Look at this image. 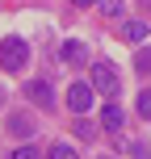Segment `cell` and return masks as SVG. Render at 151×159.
Segmentation results:
<instances>
[{
  "label": "cell",
  "mask_w": 151,
  "mask_h": 159,
  "mask_svg": "<svg viewBox=\"0 0 151 159\" xmlns=\"http://www.w3.org/2000/svg\"><path fill=\"white\" fill-rule=\"evenodd\" d=\"M88 88L113 101V96H118V88H122V80H118V71H113L109 63H92V75H88Z\"/></svg>",
  "instance_id": "1"
},
{
  "label": "cell",
  "mask_w": 151,
  "mask_h": 159,
  "mask_svg": "<svg viewBox=\"0 0 151 159\" xmlns=\"http://www.w3.org/2000/svg\"><path fill=\"white\" fill-rule=\"evenodd\" d=\"M25 59H30V46H25L21 38H4L0 42V67H4V71H21Z\"/></svg>",
  "instance_id": "2"
},
{
  "label": "cell",
  "mask_w": 151,
  "mask_h": 159,
  "mask_svg": "<svg viewBox=\"0 0 151 159\" xmlns=\"http://www.w3.org/2000/svg\"><path fill=\"white\" fill-rule=\"evenodd\" d=\"M67 109H72L76 117L92 109V88H88L84 80H72V88H67Z\"/></svg>",
  "instance_id": "3"
},
{
  "label": "cell",
  "mask_w": 151,
  "mask_h": 159,
  "mask_svg": "<svg viewBox=\"0 0 151 159\" xmlns=\"http://www.w3.org/2000/svg\"><path fill=\"white\" fill-rule=\"evenodd\" d=\"M101 126H105V130H109V134H118V130H122V126H126V113H122V109H118V105H113V101H109V105H105V109H101Z\"/></svg>",
  "instance_id": "4"
},
{
  "label": "cell",
  "mask_w": 151,
  "mask_h": 159,
  "mask_svg": "<svg viewBox=\"0 0 151 159\" xmlns=\"http://www.w3.org/2000/svg\"><path fill=\"white\" fill-rule=\"evenodd\" d=\"M63 63H72V67H80V63H88V50H84V42H63Z\"/></svg>",
  "instance_id": "5"
},
{
  "label": "cell",
  "mask_w": 151,
  "mask_h": 159,
  "mask_svg": "<svg viewBox=\"0 0 151 159\" xmlns=\"http://www.w3.org/2000/svg\"><path fill=\"white\" fill-rule=\"evenodd\" d=\"M147 21H126V25H122V38H126V42H147Z\"/></svg>",
  "instance_id": "6"
},
{
  "label": "cell",
  "mask_w": 151,
  "mask_h": 159,
  "mask_svg": "<svg viewBox=\"0 0 151 159\" xmlns=\"http://www.w3.org/2000/svg\"><path fill=\"white\" fill-rule=\"evenodd\" d=\"M30 101H38L42 109H46V105L55 101V92H50V84H46V80H42V84H38V80H34V84H30Z\"/></svg>",
  "instance_id": "7"
},
{
  "label": "cell",
  "mask_w": 151,
  "mask_h": 159,
  "mask_svg": "<svg viewBox=\"0 0 151 159\" xmlns=\"http://www.w3.org/2000/svg\"><path fill=\"white\" fill-rule=\"evenodd\" d=\"M8 130H13V134H34V117H25V113H17V117H8Z\"/></svg>",
  "instance_id": "8"
},
{
  "label": "cell",
  "mask_w": 151,
  "mask_h": 159,
  "mask_svg": "<svg viewBox=\"0 0 151 159\" xmlns=\"http://www.w3.org/2000/svg\"><path fill=\"white\" fill-rule=\"evenodd\" d=\"M134 71H139V75H147V71H151V50H147V46L134 55Z\"/></svg>",
  "instance_id": "9"
},
{
  "label": "cell",
  "mask_w": 151,
  "mask_h": 159,
  "mask_svg": "<svg viewBox=\"0 0 151 159\" xmlns=\"http://www.w3.org/2000/svg\"><path fill=\"white\" fill-rule=\"evenodd\" d=\"M50 159H80V155H76V147H67V143H55V147H50Z\"/></svg>",
  "instance_id": "10"
},
{
  "label": "cell",
  "mask_w": 151,
  "mask_h": 159,
  "mask_svg": "<svg viewBox=\"0 0 151 159\" xmlns=\"http://www.w3.org/2000/svg\"><path fill=\"white\" fill-rule=\"evenodd\" d=\"M8 159H42L38 147H17V151H8Z\"/></svg>",
  "instance_id": "11"
},
{
  "label": "cell",
  "mask_w": 151,
  "mask_h": 159,
  "mask_svg": "<svg viewBox=\"0 0 151 159\" xmlns=\"http://www.w3.org/2000/svg\"><path fill=\"white\" fill-rule=\"evenodd\" d=\"M76 134H80V138H92V134H97V126H92L88 117H76Z\"/></svg>",
  "instance_id": "12"
},
{
  "label": "cell",
  "mask_w": 151,
  "mask_h": 159,
  "mask_svg": "<svg viewBox=\"0 0 151 159\" xmlns=\"http://www.w3.org/2000/svg\"><path fill=\"white\" fill-rule=\"evenodd\" d=\"M139 113H143V117H151V88H143V92H139Z\"/></svg>",
  "instance_id": "13"
},
{
  "label": "cell",
  "mask_w": 151,
  "mask_h": 159,
  "mask_svg": "<svg viewBox=\"0 0 151 159\" xmlns=\"http://www.w3.org/2000/svg\"><path fill=\"white\" fill-rule=\"evenodd\" d=\"M134 159H151V151H147L143 143H134Z\"/></svg>",
  "instance_id": "14"
},
{
  "label": "cell",
  "mask_w": 151,
  "mask_h": 159,
  "mask_svg": "<svg viewBox=\"0 0 151 159\" xmlns=\"http://www.w3.org/2000/svg\"><path fill=\"white\" fill-rule=\"evenodd\" d=\"M0 105H4V96H0Z\"/></svg>",
  "instance_id": "15"
}]
</instances>
